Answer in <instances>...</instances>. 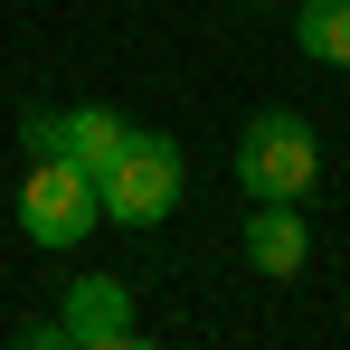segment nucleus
<instances>
[{
	"instance_id": "6",
	"label": "nucleus",
	"mask_w": 350,
	"mask_h": 350,
	"mask_svg": "<svg viewBox=\"0 0 350 350\" xmlns=\"http://www.w3.org/2000/svg\"><path fill=\"white\" fill-rule=\"evenodd\" d=\"M123 133H133L123 114H105V105H76V114H57V152L76 161V171H105V161L123 152Z\"/></svg>"
},
{
	"instance_id": "8",
	"label": "nucleus",
	"mask_w": 350,
	"mask_h": 350,
	"mask_svg": "<svg viewBox=\"0 0 350 350\" xmlns=\"http://www.w3.org/2000/svg\"><path fill=\"white\" fill-rule=\"evenodd\" d=\"M19 142H29V161H38V152H57V114H29V123H19Z\"/></svg>"
},
{
	"instance_id": "2",
	"label": "nucleus",
	"mask_w": 350,
	"mask_h": 350,
	"mask_svg": "<svg viewBox=\"0 0 350 350\" xmlns=\"http://www.w3.org/2000/svg\"><path fill=\"white\" fill-rule=\"evenodd\" d=\"M95 228H105L95 171H76L66 152H38L29 180H19V237H29V246H48V256H66V246H85Z\"/></svg>"
},
{
	"instance_id": "1",
	"label": "nucleus",
	"mask_w": 350,
	"mask_h": 350,
	"mask_svg": "<svg viewBox=\"0 0 350 350\" xmlns=\"http://www.w3.org/2000/svg\"><path fill=\"white\" fill-rule=\"evenodd\" d=\"M180 180H189V161H180L171 133H123V152L95 171V199H105V218H123V228H161L180 208Z\"/></svg>"
},
{
	"instance_id": "7",
	"label": "nucleus",
	"mask_w": 350,
	"mask_h": 350,
	"mask_svg": "<svg viewBox=\"0 0 350 350\" xmlns=\"http://www.w3.org/2000/svg\"><path fill=\"white\" fill-rule=\"evenodd\" d=\"M293 48L312 66H341L350 76V0H303L293 10Z\"/></svg>"
},
{
	"instance_id": "5",
	"label": "nucleus",
	"mask_w": 350,
	"mask_h": 350,
	"mask_svg": "<svg viewBox=\"0 0 350 350\" xmlns=\"http://www.w3.org/2000/svg\"><path fill=\"white\" fill-rule=\"evenodd\" d=\"M303 256H312L303 208H293V199H256V218H246V265L284 284V275H303Z\"/></svg>"
},
{
	"instance_id": "4",
	"label": "nucleus",
	"mask_w": 350,
	"mask_h": 350,
	"mask_svg": "<svg viewBox=\"0 0 350 350\" xmlns=\"http://www.w3.org/2000/svg\"><path fill=\"white\" fill-rule=\"evenodd\" d=\"M57 341L66 350H123L133 341V293L114 275H76L66 284V312H57Z\"/></svg>"
},
{
	"instance_id": "3",
	"label": "nucleus",
	"mask_w": 350,
	"mask_h": 350,
	"mask_svg": "<svg viewBox=\"0 0 350 350\" xmlns=\"http://www.w3.org/2000/svg\"><path fill=\"white\" fill-rule=\"evenodd\" d=\"M312 171H322V142H312V123L284 114V105L237 133V189H246V199H303Z\"/></svg>"
}]
</instances>
